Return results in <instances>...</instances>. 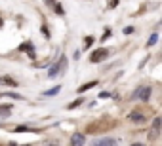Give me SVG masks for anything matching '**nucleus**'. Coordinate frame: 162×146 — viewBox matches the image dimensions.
<instances>
[{"label":"nucleus","instance_id":"1","mask_svg":"<svg viewBox=\"0 0 162 146\" xmlns=\"http://www.w3.org/2000/svg\"><path fill=\"white\" fill-rule=\"evenodd\" d=\"M107 53H109V51H107L105 48H99V49H95V51L90 55V61H92V63H99L101 59L107 57Z\"/></svg>","mask_w":162,"mask_h":146},{"label":"nucleus","instance_id":"2","mask_svg":"<svg viewBox=\"0 0 162 146\" xmlns=\"http://www.w3.org/2000/svg\"><path fill=\"white\" fill-rule=\"evenodd\" d=\"M132 97H134V99H137V97H139V99L147 101V99L151 97V87H139V89H137V91H135Z\"/></svg>","mask_w":162,"mask_h":146},{"label":"nucleus","instance_id":"3","mask_svg":"<svg viewBox=\"0 0 162 146\" xmlns=\"http://www.w3.org/2000/svg\"><path fill=\"white\" fill-rule=\"evenodd\" d=\"M63 66H65V57L59 61V65H53L52 69H50V72H48V78H56V76H57V72L63 69Z\"/></svg>","mask_w":162,"mask_h":146},{"label":"nucleus","instance_id":"4","mask_svg":"<svg viewBox=\"0 0 162 146\" xmlns=\"http://www.w3.org/2000/svg\"><path fill=\"white\" fill-rule=\"evenodd\" d=\"M84 140H86V137H84V135H80V133H74L73 137H71V146H82V144H84Z\"/></svg>","mask_w":162,"mask_h":146},{"label":"nucleus","instance_id":"5","mask_svg":"<svg viewBox=\"0 0 162 146\" xmlns=\"http://www.w3.org/2000/svg\"><path fill=\"white\" fill-rule=\"evenodd\" d=\"M93 146H116V140L114 139H99L93 142Z\"/></svg>","mask_w":162,"mask_h":146},{"label":"nucleus","instance_id":"6","mask_svg":"<svg viewBox=\"0 0 162 146\" xmlns=\"http://www.w3.org/2000/svg\"><path fill=\"white\" fill-rule=\"evenodd\" d=\"M160 118H156L155 121H153V131H151V137H153V139H156L158 137V131H160Z\"/></svg>","mask_w":162,"mask_h":146},{"label":"nucleus","instance_id":"7","mask_svg":"<svg viewBox=\"0 0 162 146\" xmlns=\"http://www.w3.org/2000/svg\"><path fill=\"white\" fill-rule=\"evenodd\" d=\"M130 121H135V123H141V121H145V118H143L141 114H137V112H132V114H130Z\"/></svg>","mask_w":162,"mask_h":146},{"label":"nucleus","instance_id":"8","mask_svg":"<svg viewBox=\"0 0 162 146\" xmlns=\"http://www.w3.org/2000/svg\"><path fill=\"white\" fill-rule=\"evenodd\" d=\"M0 84H6V85H17V82L14 80V78H10V76H2V78H0Z\"/></svg>","mask_w":162,"mask_h":146},{"label":"nucleus","instance_id":"9","mask_svg":"<svg viewBox=\"0 0 162 146\" xmlns=\"http://www.w3.org/2000/svg\"><path fill=\"white\" fill-rule=\"evenodd\" d=\"M10 114H12L10 105H0V116H10Z\"/></svg>","mask_w":162,"mask_h":146},{"label":"nucleus","instance_id":"10","mask_svg":"<svg viewBox=\"0 0 162 146\" xmlns=\"http://www.w3.org/2000/svg\"><path fill=\"white\" fill-rule=\"evenodd\" d=\"M19 49H23V51H27V53L31 55V57H35V51H32V44L27 42V44H23V46H21Z\"/></svg>","mask_w":162,"mask_h":146},{"label":"nucleus","instance_id":"11","mask_svg":"<svg viewBox=\"0 0 162 146\" xmlns=\"http://www.w3.org/2000/svg\"><path fill=\"white\" fill-rule=\"evenodd\" d=\"M59 91H61V85H56V87L48 89V91H44V95H57Z\"/></svg>","mask_w":162,"mask_h":146},{"label":"nucleus","instance_id":"12","mask_svg":"<svg viewBox=\"0 0 162 146\" xmlns=\"http://www.w3.org/2000/svg\"><path fill=\"white\" fill-rule=\"evenodd\" d=\"M82 103H84L82 99H77V101H73V103H69V106H67V108H77V106H80Z\"/></svg>","mask_w":162,"mask_h":146},{"label":"nucleus","instance_id":"13","mask_svg":"<svg viewBox=\"0 0 162 146\" xmlns=\"http://www.w3.org/2000/svg\"><path fill=\"white\" fill-rule=\"evenodd\" d=\"M93 85H97V82H90V84H86V85H82V87L78 89V93H82V91H86V89H90V87H93Z\"/></svg>","mask_w":162,"mask_h":146},{"label":"nucleus","instance_id":"14","mask_svg":"<svg viewBox=\"0 0 162 146\" xmlns=\"http://www.w3.org/2000/svg\"><path fill=\"white\" fill-rule=\"evenodd\" d=\"M156 40H158V34H153V36L149 38V46H155V44H156Z\"/></svg>","mask_w":162,"mask_h":146},{"label":"nucleus","instance_id":"15","mask_svg":"<svg viewBox=\"0 0 162 146\" xmlns=\"http://www.w3.org/2000/svg\"><path fill=\"white\" fill-rule=\"evenodd\" d=\"M42 146H59V142H57V140H46Z\"/></svg>","mask_w":162,"mask_h":146},{"label":"nucleus","instance_id":"16","mask_svg":"<svg viewBox=\"0 0 162 146\" xmlns=\"http://www.w3.org/2000/svg\"><path fill=\"white\" fill-rule=\"evenodd\" d=\"M132 32H134V27H126L124 29V34H132Z\"/></svg>","mask_w":162,"mask_h":146},{"label":"nucleus","instance_id":"17","mask_svg":"<svg viewBox=\"0 0 162 146\" xmlns=\"http://www.w3.org/2000/svg\"><path fill=\"white\" fill-rule=\"evenodd\" d=\"M92 42H93V38H92V36H88V38H86V40H84V44H86V48H88V46H90Z\"/></svg>","mask_w":162,"mask_h":146},{"label":"nucleus","instance_id":"18","mask_svg":"<svg viewBox=\"0 0 162 146\" xmlns=\"http://www.w3.org/2000/svg\"><path fill=\"white\" fill-rule=\"evenodd\" d=\"M15 131H29V127H25V125H19V127H15Z\"/></svg>","mask_w":162,"mask_h":146},{"label":"nucleus","instance_id":"19","mask_svg":"<svg viewBox=\"0 0 162 146\" xmlns=\"http://www.w3.org/2000/svg\"><path fill=\"white\" fill-rule=\"evenodd\" d=\"M116 4H118V0H111V4H109V6H111V8H114Z\"/></svg>","mask_w":162,"mask_h":146},{"label":"nucleus","instance_id":"20","mask_svg":"<svg viewBox=\"0 0 162 146\" xmlns=\"http://www.w3.org/2000/svg\"><path fill=\"white\" fill-rule=\"evenodd\" d=\"M132 146H143V144H141V142H135V144H132Z\"/></svg>","mask_w":162,"mask_h":146},{"label":"nucleus","instance_id":"21","mask_svg":"<svg viewBox=\"0 0 162 146\" xmlns=\"http://www.w3.org/2000/svg\"><path fill=\"white\" fill-rule=\"evenodd\" d=\"M0 27H2V19H0Z\"/></svg>","mask_w":162,"mask_h":146}]
</instances>
